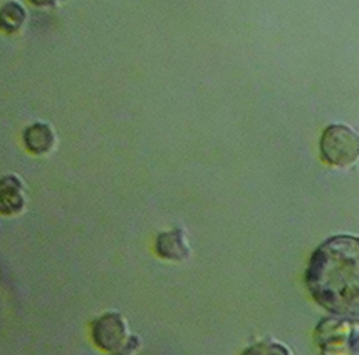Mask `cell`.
Instances as JSON below:
<instances>
[{
    "label": "cell",
    "mask_w": 359,
    "mask_h": 355,
    "mask_svg": "<svg viewBox=\"0 0 359 355\" xmlns=\"http://www.w3.org/2000/svg\"><path fill=\"white\" fill-rule=\"evenodd\" d=\"M306 285L318 305L339 319H359V237L336 235L311 255Z\"/></svg>",
    "instance_id": "1"
},
{
    "label": "cell",
    "mask_w": 359,
    "mask_h": 355,
    "mask_svg": "<svg viewBox=\"0 0 359 355\" xmlns=\"http://www.w3.org/2000/svg\"><path fill=\"white\" fill-rule=\"evenodd\" d=\"M319 151L327 165L354 166L359 161V132L348 124H331L320 136Z\"/></svg>",
    "instance_id": "2"
},
{
    "label": "cell",
    "mask_w": 359,
    "mask_h": 355,
    "mask_svg": "<svg viewBox=\"0 0 359 355\" xmlns=\"http://www.w3.org/2000/svg\"><path fill=\"white\" fill-rule=\"evenodd\" d=\"M126 322L119 314H104L93 325V339L106 352H118L126 342Z\"/></svg>",
    "instance_id": "3"
},
{
    "label": "cell",
    "mask_w": 359,
    "mask_h": 355,
    "mask_svg": "<svg viewBox=\"0 0 359 355\" xmlns=\"http://www.w3.org/2000/svg\"><path fill=\"white\" fill-rule=\"evenodd\" d=\"M155 250L158 256H161L163 260H170V262H185L187 258H190L191 253L185 233L180 228H173L170 232L158 235Z\"/></svg>",
    "instance_id": "4"
},
{
    "label": "cell",
    "mask_w": 359,
    "mask_h": 355,
    "mask_svg": "<svg viewBox=\"0 0 359 355\" xmlns=\"http://www.w3.org/2000/svg\"><path fill=\"white\" fill-rule=\"evenodd\" d=\"M22 139L27 151L37 156L50 153L57 143L54 130L46 123H34L29 127H25Z\"/></svg>",
    "instance_id": "5"
},
{
    "label": "cell",
    "mask_w": 359,
    "mask_h": 355,
    "mask_svg": "<svg viewBox=\"0 0 359 355\" xmlns=\"http://www.w3.org/2000/svg\"><path fill=\"white\" fill-rule=\"evenodd\" d=\"M25 207L24 185L20 178L15 174H7L2 178V188H0V208L2 215H17Z\"/></svg>",
    "instance_id": "6"
},
{
    "label": "cell",
    "mask_w": 359,
    "mask_h": 355,
    "mask_svg": "<svg viewBox=\"0 0 359 355\" xmlns=\"http://www.w3.org/2000/svg\"><path fill=\"white\" fill-rule=\"evenodd\" d=\"M27 20V8L17 0H7L0 11V25L7 34H15L24 27Z\"/></svg>",
    "instance_id": "7"
},
{
    "label": "cell",
    "mask_w": 359,
    "mask_h": 355,
    "mask_svg": "<svg viewBox=\"0 0 359 355\" xmlns=\"http://www.w3.org/2000/svg\"><path fill=\"white\" fill-rule=\"evenodd\" d=\"M242 355H292L285 345L279 342H259V344L252 345Z\"/></svg>",
    "instance_id": "8"
},
{
    "label": "cell",
    "mask_w": 359,
    "mask_h": 355,
    "mask_svg": "<svg viewBox=\"0 0 359 355\" xmlns=\"http://www.w3.org/2000/svg\"><path fill=\"white\" fill-rule=\"evenodd\" d=\"M36 7H41V8H49V7H55L57 6L59 0H31Z\"/></svg>",
    "instance_id": "9"
}]
</instances>
